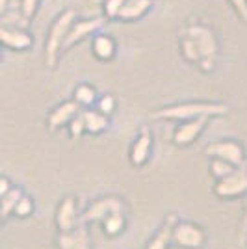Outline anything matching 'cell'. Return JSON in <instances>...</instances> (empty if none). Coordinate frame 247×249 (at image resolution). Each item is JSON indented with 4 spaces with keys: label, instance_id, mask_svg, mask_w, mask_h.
<instances>
[{
    "label": "cell",
    "instance_id": "obj_31",
    "mask_svg": "<svg viewBox=\"0 0 247 249\" xmlns=\"http://www.w3.org/2000/svg\"><path fill=\"white\" fill-rule=\"evenodd\" d=\"M10 4H11V0H0V22L4 21V17L8 15V11H10Z\"/></svg>",
    "mask_w": 247,
    "mask_h": 249
},
{
    "label": "cell",
    "instance_id": "obj_25",
    "mask_svg": "<svg viewBox=\"0 0 247 249\" xmlns=\"http://www.w3.org/2000/svg\"><path fill=\"white\" fill-rule=\"evenodd\" d=\"M124 0H103V17L106 21H117Z\"/></svg>",
    "mask_w": 247,
    "mask_h": 249
},
{
    "label": "cell",
    "instance_id": "obj_21",
    "mask_svg": "<svg viewBox=\"0 0 247 249\" xmlns=\"http://www.w3.org/2000/svg\"><path fill=\"white\" fill-rule=\"evenodd\" d=\"M22 196V190L21 188H11L8 194H4L2 197H0V214H2V218L8 219L13 214V208L17 205V201L21 199Z\"/></svg>",
    "mask_w": 247,
    "mask_h": 249
},
{
    "label": "cell",
    "instance_id": "obj_17",
    "mask_svg": "<svg viewBox=\"0 0 247 249\" xmlns=\"http://www.w3.org/2000/svg\"><path fill=\"white\" fill-rule=\"evenodd\" d=\"M80 117L84 121V128L89 134H103L104 130L110 126V117L99 112L95 106L93 108H82L80 110Z\"/></svg>",
    "mask_w": 247,
    "mask_h": 249
},
{
    "label": "cell",
    "instance_id": "obj_2",
    "mask_svg": "<svg viewBox=\"0 0 247 249\" xmlns=\"http://www.w3.org/2000/svg\"><path fill=\"white\" fill-rule=\"evenodd\" d=\"M229 114V106L225 103H214V101H184L162 106L155 112H151L153 119H164V121H184L194 117H221Z\"/></svg>",
    "mask_w": 247,
    "mask_h": 249
},
{
    "label": "cell",
    "instance_id": "obj_12",
    "mask_svg": "<svg viewBox=\"0 0 247 249\" xmlns=\"http://www.w3.org/2000/svg\"><path fill=\"white\" fill-rule=\"evenodd\" d=\"M80 110H82V108L74 103L72 99L63 101V103H60L58 106H54L51 112H49V115H47V128H49L51 132H58L60 128L67 126L69 121H71L72 117L78 114Z\"/></svg>",
    "mask_w": 247,
    "mask_h": 249
},
{
    "label": "cell",
    "instance_id": "obj_27",
    "mask_svg": "<svg viewBox=\"0 0 247 249\" xmlns=\"http://www.w3.org/2000/svg\"><path fill=\"white\" fill-rule=\"evenodd\" d=\"M67 128H69V134H71L72 140H78V138L86 132V128H84V121H82V117H80V112H78V114L74 115L71 121H69Z\"/></svg>",
    "mask_w": 247,
    "mask_h": 249
},
{
    "label": "cell",
    "instance_id": "obj_24",
    "mask_svg": "<svg viewBox=\"0 0 247 249\" xmlns=\"http://www.w3.org/2000/svg\"><path fill=\"white\" fill-rule=\"evenodd\" d=\"M95 108L99 110V112H103L104 115H110L115 112V108H117V99H115V95L112 93H104L101 95L99 99H97V103H95Z\"/></svg>",
    "mask_w": 247,
    "mask_h": 249
},
{
    "label": "cell",
    "instance_id": "obj_19",
    "mask_svg": "<svg viewBox=\"0 0 247 249\" xmlns=\"http://www.w3.org/2000/svg\"><path fill=\"white\" fill-rule=\"evenodd\" d=\"M97 99H99V93H97L95 86L88 82L78 84L74 88V91H72V101L78 104L80 108H93L95 103H97Z\"/></svg>",
    "mask_w": 247,
    "mask_h": 249
},
{
    "label": "cell",
    "instance_id": "obj_11",
    "mask_svg": "<svg viewBox=\"0 0 247 249\" xmlns=\"http://www.w3.org/2000/svg\"><path fill=\"white\" fill-rule=\"evenodd\" d=\"M58 249H91V234L88 223H80L76 227H72L71 231L65 232H58L56 238Z\"/></svg>",
    "mask_w": 247,
    "mask_h": 249
},
{
    "label": "cell",
    "instance_id": "obj_14",
    "mask_svg": "<svg viewBox=\"0 0 247 249\" xmlns=\"http://www.w3.org/2000/svg\"><path fill=\"white\" fill-rule=\"evenodd\" d=\"M78 203L74 196H67L60 201L58 210H56V227L60 232L71 231L72 227L78 225Z\"/></svg>",
    "mask_w": 247,
    "mask_h": 249
},
{
    "label": "cell",
    "instance_id": "obj_8",
    "mask_svg": "<svg viewBox=\"0 0 247 249\" xmlns=\"http://www.w3.org/2000/svg\"><path fill=\"white\" fill-rule=\"evenodd\" d=\"M214 194L219 199H234L242 197L247 194V167L240 166L236 167L230 175L223 177L216 180Z\"/></svg>",
    "mask_w": 247,
    "mask_h": 249
},
{
    "label": "cell",
    "instance_id": "obj_20",
    "mask_svg": "<svg viewBox=\"0 0 247 249\" xmlns=\"http://www.w3.org/2000/svg\"><path fill=\"white\" fill-rule=\"evenodd\" d=\"M101 223H103L104 234H106L108 238L119 236L124 229V212H112V214H108Z\"/></svg>",
    "mask_w": 247,
    "mask_h": 249
},
{
    "label": "cell",
    "instance_id": "obj_18",
    "mask_svg": "<svg viewBox=\"0 0 247 249\" xmlns=\"http://www.w3.org/2000/svg\"><path fill=\"white\" fill-rule=\"evenodd\" d=\"M175 223H176V216L175 214H169V216L165 218L164 225H162L160 231L151 238V242L147 244L145 249H167L169 248V244H171V231H173V225H175Z\"/></svg>",
    "mask_w": 247,
    "mask_h": 249
},
{
    "label": "cell",
    "instance_id": "obj_7",
    "mask_svg": "<svg viewBox=\"0 0 247 249\" xmlns=\"http://www.w3.org/2000/svg\"><path fill=\"white\" fill-rule=\"evenodd\" d=\"M124 210H126V205L123 203V199L115 197V196H106V197L93 201L91 205L78 216V221L80 223H101L108 214L124 212Z\"/></svg>",
    "mask_w": 247,
    "mask_h": 249
},
{
    "label": "cell",
    "instance_id": "obj_29",
    "mask_svg": "<svg viewBox=\"0 0 247 249\" xmlns=\"http://www.w3.org/2000/svg\"><path fill=\"white\" fill-rule=\"evenodd\" d=\"M11 188H13V184H11L10 178L4 175H0V197H2L4 194H8Z\"/></svg>",
    "mask_w": 247,
    "mask_h": 249
},
{
    "label": "cell",
    "instance_id": "obj_30",
    "mask_svg": "<svg viewBox=\"0 0 247 249\" xmlns=\"http://www.w3.org/2000/svg\"><path fill=\"white\" fill-rule=\"evenodd\" d=\"M246 236H247V197L244 201V218H242V236H240V240L246 242Z\"/></svg>",
    "mask_w": 247,
    "mask_h": 249
},
{
    "label": "cell",
    "instance_id": "obj_32",
    "mask_svg": "<svg viewBox=\"0 0 247 249\" xmlns=\"http://www.w3.org/2000/svg\"><path fill=\"white\" fill-rule=\"evenodd\" d=\"M0 60H2V45H0Z\"/></svg>",
    "mask_w": 247,
    "mask_h": 249
},
{
    "label": "cell",
    "instance_id": "obj_6",
    "mask_svg": "<svg viewBox=\"0 0 247 249\" xmlns=\"http://www.w3.org/2000/svg\"><path fill=\"white\" fill-rule=\"evenodd\" d=\"M104 22H106L104 17H86V19H76V21L71 24L69 34H67V37H65V41H63L62 54L67 51H71L72 47H76V45L82 43L84 39L91 37L93 34L101 32L104 28Z\"/></svg>",
    "mask_w": 247,
    "mask_h": 249
},
{
    "label": "cell",
    "instance_id": "obj_28",
    "mask_svg": "<svg viewBox=\"0 0 247 249\" xmlns=\"http://www.w3.org/2000/svg\"><path fill=\"white\" fill-rule=\"evenodd\" d=\"M229 4L232 6V10L236 11L240 21L247 22V0H229Z\"/></svg>",
    "mask_w": 247,
    "mask_h": 249
},
{
    "label": "cell",
    "instance_id": "obj_4",
    "mask_svg": "<svg viewBox=\"0 0 247 249\" xmlns=\"http://www.w3.org/2000/svg\"><path fill=\"white\" fill-rule=\"evenodd\" d=\"M171 242L180 249H201L206 242V232L192 221H178L171 231Z\"/></svg>",
    "mask_w": 247,
    "mask_h": 249
},
{
    "label": "cell",
    "instance_id": "obj_3",
    "mask_svg": "<svg viewBox=\"0 0 247 249\" xmlns=\"http://www.w3.org/2000/svg\"><path fill=\"white\" fill-rule=\"evenodd\" d=\"M78 19L76 10L74 8H67V10L60 11L54 21L49 26L47 32V39H45V65L49 69H56L58 62H60V54H62L63 41L69 34L71 24Z\"/></svg>",
    "mask_w": 247,
    "mask_h": 249
},
{
    "label": "cell",
    "instance_id": "obj_33",
    "mask_svg": "<svg viewBox=\"0 0 247 249\" xmlns=\"http://www.w3.org/2000/svg\"><path fill=\"white\" fill-rule=\"evenodd\" d=\"M2 221H4V218H2V214H0V225H2Z\"/></svg>",
    "mask_w": 247,
    "mask_h": 249
},
{
    "label": "cell",
    "instance_id": "obj_26",
    "mask_svg": "<svg viewBox=\"0 0 247 249\" xmlns=\"http://www.w3.org/2000/svg\"><path fill=\"white\" fill-rule=\"evenodd\" d=\"M41 6V0H21L19 2V8H21V17L24 22H30L35 13Z\"/></svg>",
    "mask_w": 247,
    "mask_h": 249
},
{
    "label": "cell",
    "instance_id": "obj_13",
    "mask_svg": "<svg viewBox=\"0 0 247 249\" xmlns=\"http://www.w3.org/2000/svg\"><path fill=\"white\" fill-rule=\"evenodd\" d=\"M153 151V132L149 126H141L130 147V162L134 167H141L149 162Z\"/></svg>",
    "mask_w": 247,
    "mask_h": 249
},
{
    "label": "cell",
    "instance_id": "obj_34",
    "mask_svg": "<svg viewBox=\"0 0 247 249\" xmlns=\"http://www.w3.org/2000/svg\"><path fill=\"white\" fill-rule=\"evenodd\" d=\"M56 2H63V0H56Z\"/></svg>",
    "mask_w": 247,
    "mask_h": 249
},
{
    "label": "cell",
    "instance_id": "obj_10",
    "mask_svg": "<svg viewBox=\"0 0 247 249\" xmlns=\"http://www.w3.org/2000/svg\"><path fill=\"white\" fill-rule=\"evenodd\" d=\"M210 117H194V119H184L176 124L173 132V143L176 147H188L195 142L199 134L206 128Z\"/></svg>",
    "mask_w": 247,
    "mask_h": 249
},
{
    "label": "cell",
    "instance_id": "obj_1",
    "mask_svg": "<svg viewBox=\"0 0 247 249\" xmlns=\"http://www.w3.org/2000/svg\"><path fill=\"white\" fill-rule=\"evenodd\" d=\"M178 51L188 63L197 65L203 73H212L219 54L217 34L205 22H188L178 34Z\"/></svg>",
    "mask_w": 247,
    "mask_h": 249
},
{
    "label": "cell",
    "instance_id": "obj_23",
    "mask_svg": "<svg viewBox=\"0 0 247 249\" xmlns=\"http://www.w3.org/2000/svg\"><path fill=\"white\" fill-rule=\"evenodd\" d=\"M34 208H35L34 199H32L30 196H24V194H22L21 199L17 201L15 208H13V216H17V218H28V216L34 214Z\"/></svg>",
    "mask_w": 247,
    "mask_h": 249
},
{
    "label": "cell",
    "instance_id": "obj_5",
    "mask_svg": "<svg viewBox=\"0 0 247 249\" xmlns=\"http://www.w3.org/2000/svg\"><path fill=\"white\" fill-rule=\"evenodd\" d=\"M205 155H208L210 158H221L225 162H230L232 166H246V151L244 145L232 140V138H225V140H217L212 142L205 147Z\"/></svg>",
    "mask_w": 247,
    "mask_h": 249
},
{
    "label": "cell",
    "instance_id": "obj_22",
    "mask_svg": "<svg viewBox=\"0 0 247 249\" xmlns=\"http://www.w3.org/2000/svg\"><path fill=\"white\" fill-rule=\"evenodd\" d=\"M208 169H210V175L214 177L216 180H219V178H223V177L230 175V173L236 169V166H232L230 162H225V160H221V158H212Z\"/></svg>",
    "mask_w": 247,
    "mask_h": 249
},
{
    "label": "cell",
    "instance_id": "obj_9",
    "mask_svg": "<svg viewBox=\"0 0 247 249\" xmlns=\"http://www.w3.org/2000/svg\"><path fill=\"white\" fill-rule=\"evenodd\" d=\"M0 45L2 49H8V51L26 52L34 47V36L28 32V28L8 26L0 22Z\"/></svg>",
    "mask_w": 247,
    "mask_h": 249
},
{
    "label": "cell",
    "instance_id": "obj_15",
    "mask_svg": "<svg viewBox=\"0 0 247 249\" xmlns=\"http://www.w3.org/2000/svg\"><path fill=\"white\" fill-rule=\"evenodd\" d=\"M91 54L99 62H112L117 54V39L106 34V32H97L91 36Z\"/></svg>",
    "mask_w": 247,
    "mask_h": 249
},
{
    "label": "cell",
    "instance_id": "obj_16",
    "mask_svg": "<svg viewBox=\"0 0 247 249\" xmlns=\"http://www.w3.org/2000/svg\"><path fill=\"white\" fill-rule=\"evenodd\" d=\"M153 8H155V0H124L117 21L136 22L143 19L145 15H149V11Z\"/></svg>",
    "mask_w": 247,
    "mask_h": 249
}]
</instances>
